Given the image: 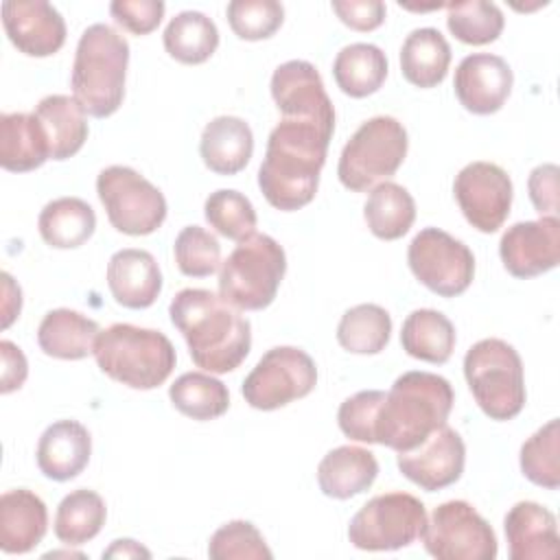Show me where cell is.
<instances>
[{
	"label": "cell",
	"mask_w": 560,
	"mask_h": 560,
	"mask_svg": "<svg viewBox=\"0 0 560 560\" xmlns=\"http://www.w3.org/2000/svg\"><path fill=\"white\" fill-rule=\"evenodd\" d=\"M317 385V365L295 346H276L267 350L243 381V398L260 411L280 409L308 396Z\"/></svg>",
	"instance_id": "11"
},
{
	"label": "cell",
	"mask_w": 560,
	"mask_h": 560,
	"mask_svg": "<svg viewBox=\"0 0 560 560\" xmlns=\"http://www.w3.org/2000/svg\"><path fill=\"white\" fill-rule=\"evenodd\" d=\"M203 217L210 228H214V232L236 243L254 234L258 223L252 201L232 188H219L210 192L203 203Z\"/></svg>",
	"instance_id": "40"
},
{
	"label": "cell",
	"mask_w": 560,
	"mask_h": 560,
	"mask_svg": "<svg viewBox=\"0 0 560 560\" xmlns=\"http://www.w3.org/2000/svg\"><path fill=\"white\" fill-rule=\"evenodd\" d=\"M107 508L98 492L79 488L61 499L55 514V536L68 545L79 547L92 540L105 525Z\"/></svg>",
	"instance_id": "35"
},
{
	"label": "cell",
	"mask_w": 560,
	"mask_h": 560,
	"mask_svg": "<svg viewBox=\"0 0 560 560\" xmlns=\"http://www.w3.org/2000/svg\"><path fill=\"white\" fill-rule=\"evenodd\" d=\"M332 11L352 31L368 33L385 22V4L381 0H332Z\"/></svg>",
	"instance_id": "46"
},
{
	"label": "cell",
	"mask_w": 560,
	"mask_h": 560,
	"mask_svg": "<svg viewBox=\"0 0 560 560\" xmlns=\"http://www.w3.org/2000/svg\"><path fill=\"white\" fill-rule=\"evenodd\" d=\"M50 160L48 138L31 112H4L0 116V166L11 173H28Z\"/></svg>",
	"instance_id": "26"
},
{
	"label": "cell",
	"mask_w": 560,
	"mask_h": 560,
	"mask_svg": "<svg viewBox=\"0 0 560 560\" xmlns=\"http://www.w3.org/2000/svg\"><path fill=\"white\" fill-rule=\"evenodd\" d=\"M392 335V317L378 304H357L337 324V341L352 354H378Z\"/></svg>",
	"instance_id": "37"
},
{
	"label": "cell",
	"mask_w": 560,
	"mask_h": 560,
	"mask_svg": "<svg viewBox=\"0 0 560 560\" xmlns=\"http://www.w3.org/2000/svg\"><path fill=\"white\" fill-rule=\"evenodd\" d=\"M96 195L109 223L129 236L153 234L166 219V199L158 186L129 166H107L96 177Z\"/></svg>",
	"instance_id": "10"
},
{
	"label": "cell",
	"mask_w": 560,
	"mask_h": 560,
	"mask_svg": "<svg viewBox=\"0 0 560 560\" xmlns=\"http://www.w3.org/2000/svg\"><path fill=\"white\" fill-rule=\"evenodd\" d=\"M558 166L540 164L529 173V199L540 217H558Z\"/></svg>",
	"instance_id": "47"
},
{
	"label": "cell",
	"mask_w": 560,
	"mask_h": 560,
	"mask_svg": "<svg viewBox=\"0 0 560 560\" xmlns=\"http://www.w3.org/2000/svg\"><path fill=\"white\" fill-rule=\"evenodd\" d=\"M168 398L182 416L199 422L221 418L230 407L228 387L210 372H186L177 376L168 387Z\"/></svg>",
	"instance_id": "36"
},
{
	"label": "cell",
	"mask_w": 560,
	"mask_h": 560,
	"mask_svg": "<svg viewBox=\"0 0 560 560\" xmlns=\"http://www.w3.org/2000/svg\"><path fill=\"white\" fill-rule=\"evenodd\" d=\"M2 291H4V300H2V328H9L13 324V319L22 311V289L13 282V278L7 271L2 273Z\"/></svg>",
	"instance_id": "49"
},
{
	"label": "cell",
	"mask_w": 560,
	"mask_h": 560,
	"mask_svg": "<svg viewBox=\"0 0 560 560\" xmlns=\"http://www.w3.org/2000/svg\"><path fill=\"white\" fill-rule=\"evenodd\" d=\"M424 503L409 492L372 497L348 525V540L363 551H396L422 538L427 527Z\"/></svg>",
	"instance_id": "9"
},
{
	"label": "cell",
	"mask_w": 560,
	"mask_h": 560,
	"mask_svg": "<svg viewBox=\"0 0 560 560\" xmlns=\"http://www.w3.org/2000/svg\"><path fill=\"white\" fill-rule=\"evenodd\" d=\"M378 475V462L372 451L343 444L324 455L317 466V486L330 499H352L365 492Z\"/></svg>",
	"instance_id": "25"
},
{
	"label": "cell",
	"mask_w": 560,
	"mask_h": 560,
	"mask_svg": "<svg viewBox=\"0 0 560 560\" xmlns=\"http://www.w3.org/2000/svg\"><path fill=\"white\" fill-rule=\"evenodd\" d=\"M407 147V129L394 116H374L361 122L341 149L339 182L352 192L372 190L400 168Z\"/></svg>",
	"instance_id": "8"
},
{
	"label": "cell",
	"mask_w": 560,
	"mask_h": 560,
	"mask_svg": "<svg viewBox=\"0 0 560 560\" xmlns=\"http://www.w3.org/2000/svg\"><path fill=\"white\" fill-rule=\"evenodd\" d=\"M455 201L466 217V221L483 232H497L512 208V179L510 175L492 162H470L466 164L453 182Z\"/></svg>",
	"instance_id": "14"
},
{
	"label": "cell",
	"mask_w": 560,
	"mask_h": 560,
	"mask_svg": "<svg viewBox=\"0 0 560 560\" xmlns=\"http://www.w3.org/2000/svg\"><path fill=\"white\" fill-rule=\"evenodd\" d=\"M107 287L116 304L149 308L162 293V271L147 249H118L107 262Z\"/></svg>",
	"instance_id": "21"
},
{
	"label": "cell",
	"mask_w": 560,
	"mask_h": 560,
	"mask_svg": "<svg viewBox=\"0 0 560 560\" xmlns=\"http://www.w3.org/2000/svg\"><path fill=\"white\" fill-rule=\"evenodd\" d=\"M363 219L376 238L396 241L411 230L416 221V201L405 186L381 182L368 195Z\"/></svg>",
	"instance_id": "33"
},
{
	"label": "cell",
	"mask_w": 560,
	"mask_h": 560,
	"mask_svg": "<svg viewBox=\"0 0 560 560\" xmlns=\"http://www.w3.org/2000/svg\"><path fill=\"white\" fill-rule=\"evenodd\" d=\"M512 83L514 74L503 57L472 52L455 68L453 90L466 112L488 116L503 107L512 92Z\"/></svg>",
	"instance_id": "18"
},
{
	"label": "cell",
	"mask_w": 560,
	"mask_h": 560,
	"mask_svg": "<svg viewBox=\"0 0 560 560\" xmlns=\"http://www.w3.org/2000/svg\"><path fill=\"white\" fill-rule=\"evenodd\" d=\"M92 455L90 431L77 420H57L37 442V468L52 481H70L81 475Z\"/></svg>",
	"instance_id": "22"
},
{
	"label": "cell",
	"mask_w": 560,
	"mask_h": 560,
	"mask_svg": "<svg viewBox=\"0 0 560 560\" xmlns=\"http://www.w3.org/2000/svg\"><path fill=\"white\" fill-rule=\"evenodd\" d=\"M407 262L416 280L440 298L462 295L475 278L468 245L440 228H424L411 238Z\"/></svg>",
	"instance_id": "12"
},
{
	"label": "cell",
	"mask_w": 560,
	"mask_h": 560,
	"mask_svg": "<svg viewBox=\"0 0 560 560\" xmlns=\"http://www.w3.org/2000/svg\"><path fill=\"white\" fill-rule=\"evenodd\" d=\"M398 470L427 492H435L453 486L466 464V446L462 435L442 424L416 448L396 455Z\"/></svg>",
	"instance_id": "16"
},
{
	"label": "cell",
	"mask_w": 560,
	"mask_h": 560,
	"mask_svg": "<svg viewBox=\"0 0 560 560\" xmlns=\"http://www.w3.org/2000/svg\"><path fill=\"white\" fill-rule=\"evenodd\" d=\"M162 42L175 61L197 66L214 55L219 46V28L201 11H182L166 24Z\"/></svg>",
	"instance_id": "34"
},
{
	"label": "cell",
	"mask_w": 560,
	"mask_h": 560,
	"mask_svg": "<svg viewBox=\"0 0 560 560\" xmlns=\"http://www.w3.org/2000/svg\"><path fill=\"white\" fill-rule=\"evenodd\" d=\"M455 394L451 383L433 372L411 370L400 374L378 407L374 442L405 453L446 424Z\"/></svg>",
	"instance_id": "3"
},
{
	"label": "cell",
	"mask_w": 560,
	"mask_h": 560,
	"mask_svg": "<svg viewBox=\"0 0 560 560\" xmlns=\"http://www.w3.org/2000/svg\"><path fill=\"white\" fill-rule=\"evenodd\" d=\"M2 26L9 42L26 57H50L66 44V22L44 0L2 2Z\"/></svg>",
	"instance_id": "19"
},
{
	"label": "cell",
	"mask_w": 560,
	"mask_h": 560,
	"mask_svg": "<svg viewBox=\"0 0 560 560\" xmlns=\"http://www.w3.org/2000/svg\"><path fill=\"white\" fill-rule=\"evenodd\" d=\"M129 66L127 39L107 24L88 26L72 63V96L92 118H107L122 105Z\"/></svg>",
	"instance_id": "4"
},
{
	"label": "cell",
	"mask_w": 560,
	"mask_h": 560,
	"mask_svg": "<svg viewBox=\"0 0 560 560\" xmlns=\"http://www.w3.org/2000/svg\"><path fill=\"white\" fill-rule=\"evenodd\" d=\"M177 269L188 278L212 276L221 267V245L201 225H186L173 245Z\"/></svg>",
	"instance_id": "41"
},
{
	"label": "cell",
	"mask_w": 560,
	"mask_h": 560,
	"mask_svg": "<svg viewBox=\"0 0 560 560\" xmlns=\"http://www.w3.org/2000/svg\"><path fill=\"white\" fill-rule=\"evenodd\" d=\"M37 230L46 245L55 249H74L94 234L96 214L92 206L79 197H59L42 208Z\"/></svg>",
	"instance_id": "30"
},
{
	"label": "cell",
	"mask_w": 560,
	"mask_h": 560,
	"mask_svg": "<svg viewBox=\"0 0 560 560\" xmlns=\"http://www.w3.org/2000/svg\"><path fill=\"white\" fill-rule=\"evenodd\" d=\"M33 114L44 127L50 147V160H68L81 151L88 140V118L74 96L48 94L44 96Z\"/></svg>",
	"instance_id": "28"
},
{
	"label": "cell",
	"mask_w": 560,
	"mask_h": 560,
	"mask_svg": "<svg viewBox=\"0 0 560 560\" xmlns=\"http://www.w3.org/2000/svg\"><path fill=\"white\" fill-rule=\"evenodd\" d=\"M208 556L212 560H232V558H252L269 560L273 558L258 527L249 521H230L221 525L208 542Z\"/></svg>",
	"instance_id": "43"
},
{
	"label": "cell",
	"mask_w": 560,
	"mask_h": 560,
	"mask_svg": "<svg viewBox=\"0 0 560 560\" xmlns=\"http://www.w3.org/2000/svg\"><path fill=\"white\" fill-rule=\"evenodd\" d=\"M92 354L103 374L131 389H155L177 363L175 348L164 332L122 322L98 332Z\"/></svg>",
	"instance_id": "5"
},
{
	"label": "cell",
	"mask_w": 560,
	"mask_h": 560,
	"mask_svg": "<svg viewBox=\"0 0 560 560\" xmlns=\"http://www.w3.org/2000/svg\"><path fill=\"white\" fill-rule=\"evenodd\" d=\"M287 271V254L269 234H249L238 241L219 267V295L238 311L267 308Z\"/></svg>",
	"instance_id": "6"
},
{
	"label": "cell",
	"mask_w": 560,
	"mask_h": 560,
	"mask_svg": "<svg viewBox=\"0 0 560 560\" xmlns=\"http://www.w3.org/2000/svg\"><path fill=\"white\" fill-rule=\"evenodd\" d=\"M448 66L451 46L438 28H416L405 37L400 46V72L411 85L420 90L440 85L448 72Z\"/></svg>",
	"instance_id": "29"
},
{
	"label": "cell",
	"mask_w": 560,
	"mask_h": 560,
	"mask_svg": "<svg viewBox=\"0 0 560 560\" xmlns=\"http://www.w3.org/2000/svg\"><path fill=\"white\" fill-rule=\"evenodd\" d=\"M271 96L282 118H306L335 125V107L313 63L291 59L271 74Z\"/></svg>",
	"instance_id": "17"
},
{
	"label": "cell",
	"mask_w": 560,
	"mask_h": 560,
	"mask_svg": "<svg viewBox=\"0 0 560 560\" xmlns=\"http://www.w3.org/2000/svg\"><path fill=\"white\" fill-rule=\"evenodd\" d=\"M521 470L523 475L547 490L560 486V422L551 418L521 446Z\"/></svg>",
	"instance_id": "38"
},
{
	"label": "cell",
	"mask_w": 560,
	"mask_h": 560,
	"mask_svg": "<svg viewBox=\"0 0 560 560\" xmlns=\"http://www.w3.org/2000/svg\"><path fill=\"white\" fill-rule=\"evenodd\" d=\"M422 542L438 560H494L499 551L490 523L462 499L446 501L433 510Z\"/></svg>",
	"instance_id": "13"
},
{
	"label": "cell",
	"mask_w": 560,
	"mask_h": 560,
	"mask_svg": "<svg viewBox=\"0 0 560 560\" xmlns=\"http://www.w3.org/2000/svg\"><path fill=\"white\" fill-rule=\"evenodd\" d=\"M254 153L252 127L238 116L212 118L199 140V155L203 164L217 175L241 173Z\"/></svg>",
	"instance_id": "24"
},
{
	"label": "cell",
	"mask_w": 560,
	"mask_h": 560,
	"mask_svg": "<svg viewBox=\"0 0 560 560\" xmlns=\"http://www.w3.org/2000/svg\"><path fill=\"white\" fill-rule=\"evenodd\" d=\"M166 4L162 0H114L109 13L116 24L133 35H149L164 18Z\"/></svg>",
	"instance_id": "45"
},
{
	"label": "cell",
	"mask_w": 560,
	"mask_h": 560,
	"mask_svg": "<svg viewBox=\"0 0 560 560\" xmlns=\"http://www.w3.org/2000/svg\"><path fill=\"white\" fill-rule=\"evenodd\" d=\"M46 503L26 488L7 490L0 497V549L4 553H28L46 536Z\"/></svg>",
	"instance_id": "23"
},
{
	"label": "cell",
	"mask_w": 560,
	"mask_h": 560,
	"mask_svg": "<svg viewBox=\"0 0 560 560\" xmlns=\"http://www.w3.org/2000/svg\"><path fill=\"white\" fill-rule=\"evenodd\" d=\"M103 558H151V551L131 538H118L103 551Z\"/></svg>",
	"instance_id": "50"
},
{
	"label": "cell",
	"mask_w": 560,
	"mask_h": 560,
	"mask_svg": "<svg viewBox=\"0 0 560 560\" xmlns=\"http://www.w3.org/2000/svg\"><path fill=\"white\" fill-rule=\"evenodd\" d=\"M0 357H2V370H0V392L11 394L20 389L28 376V363L24 352L9 339L0 341Z\"/></svg>",
	"instance_id": "48"
},
{
	"label": "cell",
	"mask_w": 560,
	"mask_h": 560,
	"mask_svg": "<svg viewBox=\"0 0 560 560\" xmlns=\"http://www.w3.org/2000/svg\"><path fill=\"white\" fill-rule=\"evenodd\" d=\"M173 326L188 343L190 359L210 374L236 370L249 354V319L208 289H182L168 304Z\"/></svg>",
	"instance_id": "2"
},
{
	"label": "cell",
	"mask_w": 560,
	"mask_h": 560,
	"mask_svg": "<svg viewBox=\"0 0 560 560\" xmlns=\"http://www.w3.org/2000/svg\"><path fill=\"white\" fill-rule=\"evenodd\" d=\"M510 560H553L560 553L556 516L536 501L514 503L503 521Z\"/></svg>",
	"instance_id": "20"
},
{
	"label": "cell",
	"mask_w": 560,
	"mask_h": 560,
	"mask_svg": "<svg viewBox=\"0 0 560 560\" xmlns=\"http://www.w3.org/2000/svg\"><path fill=\"white\" fill-rule=\"evenodd\" d=\"M464 376L479 409L497 422L516 418L525 407L521 354L503 339L472 343L464 357Z\"/></svg>",
	"instance_id": "7"
},
{
	"label": "cell",
	"mask_w": 560,
	"mask_h": 560,
	"mask_svg": "<svg viewBox=\"0 0 560 560\" xmlns=\"http://www.w3.org/2000/svg\"><path fill=\"white\" fill-rule=\"evenodd\" d=\"M332 77L343 94L352 98L370 96L385 83L387 57L374 44H348L337 52L332 61Z\"/></svg>",
	"instance_id": "32"
},
{
	"label": "cell",
	"mask_w": 560,
	"mask_h": 560,
	"mask_svg": "<svg viewBox=\"0 0 560 560\" xmlns=\"http://www.w3.org/2000/svg\"><path fill=\"white\" fill-rule=\"evenodd\" d=\"M225 15L236 37L260 42L282 26L284 7L278 0H232Z\"/></svg>",
	"instance_id": "42"
},
{
	"label": "cell",
	"mask_w": 560,
	"mask_h": 560,
	"mask_svg": "<svg viewBox=\"0 0 560 560\" xmlns=\"http://www.w3.org/2000/svg\"><path fill=\"white\" fill-rule=\"evenodd\" d=\"M400 346L413 359L442 365L455 350V326L440 311L416 308L402 322Z\"/></svg>",
	"instance_id": "31"
},
{
	"label": "cell",
	"mask_w": 560,
	"mask_h": 560,
	"mask_svg": "<svg viewBox=\"0 0 560 560\" xmlns=\"http://www.w3.org/2000/svg\"><path fill=\"white\" fill-rule=\"evenodd\" d=\"M499 256L510 276L527 280L560 262V219L540 217L510 225L499 241Z\"/></svg>",
	"instance_id": "15"
},
{
	"label": "cell",
	"mask_w": 560,
	"mask_h": 560,
	"mask_svg": "<svg viewBox=\"0 0 560 560\" xmlns=\"http://www.w3.org/2000/svg\"><path fill=\"white\" fill-rule=\"evenodd\" d=\"M98 324L72 308H55L44 315L37 328L39 350L63 361H79L94 352Z\"/></svg>",
	"instance_id": "27"
},
{
	"label": "cell",
	"mask_w": 560,
	"mask_h": 560,
	"mask_svg": "<svg viewBox=\"0 0 560 560\" xmlns=\"http://www.w3.org/2000/svg\"><path fill=\"white\" fill-rule=\"evenodd\" d=\"M335 125L282 118L267 138L258 188L269 206L293 212L315 199Z\"/></svg>",
	"instance_id": "1"
},
{
	"label": "cell",
	"mask_w": 560,
	"mask_h": 560,
	"mask_svg": "<svg viewBox=\"0 0 560 560\" xmlns=\"http://www.w3.org/2000/svg\"><path fill=\"white\" fill-rule=\"evenodd\" d=\"M446 26L459 42L483 46L501 35L505 18L494 2L466 0L446 7Z\"/></svg>",
	"instance_id": "39"
},
{
	"label": "cell",
	"mask_w": 560,
	"mask_h": 560,
	"mask_svg": "<svg viewBox=\"0 0 560 560\" xmlns=\"http://www.w3.org/2000/svg\"><path fill=\"white\" fill-rule=\"evenodd\" d=\"M383 400H385V392L381 389H363L346 398L337 411V422L341 433L354 442L376 444L374 424H376L378 407Z\"/></svg>",
	"instance_id": "44"
}]
</instances>
